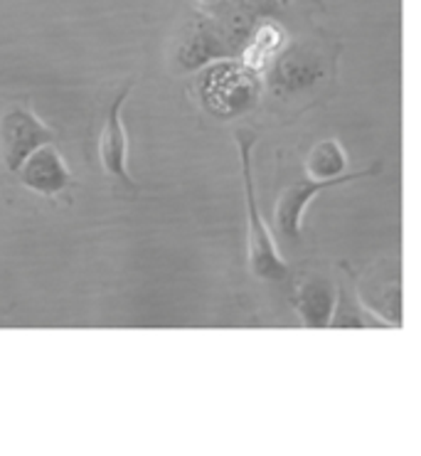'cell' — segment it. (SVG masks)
<instances>
[{
    "label": "cell",
    "instance_id": "3",
    "mask_svg": "<svg viewBox=\"0 0 421 456\" xmlns=\"http://www.w3.org/2000/svg\"><path fill=\"white\" fill-rule=\"evenodd\" d=\"M375 170H355V173H343L337 178H305V181L291 183L288 188L281 191L279 200H276L274 210V223L279 234L284 240H298L301 234V227H304V217L308 205L313 198H318L320 192L328 191V188H337V185H345V183L360 181Z\"/></svg>",
    "mask_w": 421,
    "mask_h": 456
},
{
    "label": "cell",
    "instance_id": "1",
    "mask_svg": "<svg viewBox=\"0 0 421 456\" xmlns=\"http://www.w3.org/2000/svg\"><path fill=\"white\" fill-rule=\"evenodd\" d=\"M237 151H239V163H242V185L244 202H247V217H249V230H247V259L249 269L256 279L262 281H284L288 276V265L284 255L276 247L274 234L259 217L256 198H254V178H252V149L256 134L252 128H237L234 131Z\"/></svg>",
    "mask_w": 421,
    "mask_h": 456
},
{
    "label": "cell",
    "instance_id": "5",
    "mask_svg": "<svg viewBox=\"0 0 421 456\" xmlns=\"http://www.w3.org/2000/svg\"><path fill=\"white\" fill-rule=\"evenodd\" d=\"M18 173H20V183L28 191L47 195V198L60 195L72 185V173L67 168L62 153L54 149L53 143L35 151L30 159L22 163Z\"/></svg>",
    "mask_w": 421,
    "mask_h": 456
},
{
    "label": "cell",
    "instance_id": "2",
    "mask_svg": "<svg viewBox=\"0 0 421 456\" xmlns=\"http://www.w3.org/2000/svg\"><path fill=\"white\" fill-rule=\"evenodd\" d=\"M54 138L53 128L28 107H11L0 118V153L11 173H18L35 151L54 143Z\"/></svg>",
    "mask_w": 421,
    "mask_h": 456
},
{
    "label": "cell",
    "instance_id": "4",
    "mask_svg": "<svg viewBox=\"0 0 421 456\" xmlns=\"http://www.w3.org/2000/svg\"><path fill=\"white\" fill-rule=\"evenodd\" d=\"M128 94H131V82L118 89L114 102L106 109L104 128L99 134V160H101V168L106 170V175H111L114 181L121 183L124 188L134 192L136 191V183H134L131 173H128V138L124 121H121V111H124Z\"/></svg>",
    "mask_w": 421,
    "mask_h": 456
}]
</instances>
